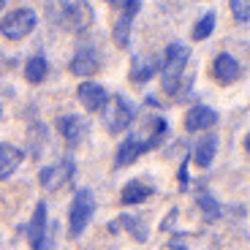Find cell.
<instances>
[{
	"label": "cell",
	"mask_w": 250,
	"mask_h": 250,
	"mask_svg": "<svg viewBox=\"0 0 250 250\" xmlns=\"http://www.w3.org/2000/svg\"><path fill=\"white\" fill-rule=\"evenodd\" d=\"M163 133H166V123H163V120L150 123V125H147V136H128L123 144H120L114 163H117V166H128V163H133L142 152L152 150V147L161 142Z\"/></svg>",
	"instance_id": "6da1fadb"
},
{
	"label": "cell",
	"mask_w": 250,
	"mask_h": 250,
	"mask_svg": "<svg viewBox=\"0 0 250 250\" xmlns=\"http://www.w3.org/2000/svg\"><path fill=\"white\" fill-rule=\"evenodd\" d=\"M190 60V49L185 44H169L166 49V60H163L161 71H163V90L169 95H177L180 87V76L185 71V62Z\"/></svg>",
	"instance_id": "7a4b0ae2"
},
{
	"label": "cell",
	"mask_w": 250,
	"mask_h": 250,
	"mask_svg": "<svg viewBox=\"0 0 250 250\" xmlns=\"http://www.w3.org/2000/svg\"><path fill=\"white\" fill-rule=\"evenodd\" d=\"M93 212H95L93 193H90V190H76L74 201H71V209H68V231H71V237H79V234L87 229Z\"/></svg>",
	"instance_id": "3957f363"
},
{
	"label": "cell",
	"mask_w": 250,
	"mask_h": 250,
	"mask_svg": "<svg viewBox=\"0 0 250 250\" xmlns=\"http://www.w3.org/2000/svg\"><path fill=\"white\" fill-rule=\"evenodd\" d=\"M36 11L27 6L22 8H14L11 14H8L6 19H3V25H0V33L8 38V41H19V38L30 36L33 30H36Z\"/></svg>",
	"instance_id": "277c9868"
},
{
	"label": "cell",
	"mask_w": 250,
	"mask_h": 250,
	"mask_svg": "<svg viewBox=\"0 0 250 250\" xmlns=\"http://www.w3.org/2000/svg\"><path fill=\"white\" fill-rule=\"evenodd\" d=\"M133 114L136 109L123 98V95H114V98L106 101V106H104V123H106V131L109 133H120L125 131L128 125H131Z\"/></svg>",
	"instance_id": "5b68a950"
},
{
	"label": "cell",
	"mask_w": 250,
	"mask_h": 250,
	"mask_svg": "<svg viewBox=\"0 0 250 250\" xmlns=\"http://www.w3.org/2000/svg\"><path fill=\"white\" fill-rule=\"evenodd\" d=\"M142 8V3H123V0H114L112 3V11H117V22H114V41H117V46H128V41H131V25H133V17H136V11Z\"/></svg>",
	"instance_id": "8992f818"
},
{
	"label": "cell",
	"mask_w": 250,
	"mask_h": 250,
	"mask_svg": "<svg viewBox=\"0 0 250 250\" xmlns=\"http://www.w3.org/2000/svg\"><path fill=\"white\" fill-rule=\"evenodd\" d=\"M62 11V25L68 27L71 33H82L84 27L93 25V8L87 6V3H62V6H57Z\"/></svg>",
	"instance_id": "52a82bcc"
},
{
	"label": "cell",
	"mask_w": 250,
	"mask_h": 250,
	"mask_svg": "<svg viewBox=\"0 0 250 250\" xmlns=\"http://www.w3.org/2000/svg\"><path fill=\"white\" fill-rule=\"evenodd\" d=\"M57 128H60L62 139L68 142V147H79L87 136V120L79 117V114H62L57 120Z\"/></svg>",
	"instance_id": "ba28073f"
},
{
	"label": "cell",
	"mask_w": 250,
	"mask_h": 250,
	"mask_svg": "<svg viewBox=\"0 0 250 250\" xmlns=\"http://www.w3.org/2000/svg\"><path fill=\"white\" fill-rule=\"evenodd\" d=\"M74 177V161H60L55 163V166H46V169H41V174H38V180H41V185L46 188V190H57V188H62L65 182Z\"/></svg>",
	"instance_id": "9c48e42d"
},
{
	"label": "cell",
	"mask_w": 250,
	"mask_h": 250,
	"mask_svg": "<svg viewBox=\"0 0 250 250\" xmlns=\"http://www.w3.org/2000/svg\"><path fill=\"white\" fill-rule=\"evenodd\" d=\"M25 234H27V242H30L33 250H44V237H46V204L44 201L36 204V215L25 226Z\"/></svg>",
	"instance_id": "30bf717a"
},
{
	"label": "cell",
	"mask_w": 250,
	"mask_h": 250,
	"mask_svg": "<svg viewBox=\"0 0 250 250\" xmlns=\"http://www.w3.org/2000/svg\"><path fill=\"white\" fill-rule=\"evenodd\" d=\"M218 125V112L209 106H204V104H199V106H193L190 112L185 114V128L190 133L196 131H204V128H215Z\"/></svg>",
	"instance_id": "8fae6325"
},
{
	"label": "cell",
	"mask_w": 250,
	"mask_h": 250,
	"mask_svg": "<svg viewBox=\"0 0 250 250\" xmlns=\"http://www.w3.org/2000/svg\"><path fill=\"white\" fill-rule=\"evenodd\" d=\"M155 71H161V57L158 55H139L133 57V65H131V79L136 84H144L155 76Z\"/></svg>",
	"instance_id": "7c38bea8"
},
{
	"label": "cell",
	"mask_w": 250,
	"mask_h": 250,
	"mask_svg": "<svg viewBox=\"0 0 250 250\" xmlns=\"http://www.w3.org/2000/svg\"><path fill=\"white\" fill-rule=\"evenodd\" d=\"M79 101L90 112H104V106H106V101H109V93L101 84H95V82H84V84H79Z\"/></svg>",
	"instance_id": "4fadbf2b"
},
{
	"label": "cell",
	"mask_w": 250,
	"mask_h": 250,
	"mask_svg": "<svg viewBox=\"0 0 250 250\" xmlns=\"http://www.w3.org/2000/svg\"><path fill=\"white\" fill-rule=\"evenodd\" d=\"M212 71H215V79L223 82V84H231V82H237L239 76H242V65H239L231 55H226V52L215 57Z\"/></svg>",
	"instance_id": "5bb4252c"
},
{
	"label": "cell",
	"mask_w": 250,
	"mask_h": 250,
	"mask_svg": "<svg viewBox=\"0 0 250 250\" xmlns=\"http://www.w3.org/2000/svg\"><path fill=\"white\" fill-rule=\"evenodd\" d=\"M98 71V55L90 46H82L71 60V74L74 76H93Z\"/></svg>",
	"instance_id": "9a60e30c"
},
{
	"label": "cell",
	"mask_w": 250,
	"mask_h": 250,
	"mask_svg": "<svg viewBox=\"0 0 250 250\" xmlns=\"http://www.w3.org/2000/svg\"><path fill=\"white\" fill-rule=\"evenodd\" d=\"M152 193H155V190H152L150 182L133 180V182H128V185L123 188V196H120V201H123L125 207H131V204H142V201H144V199H150Z\"/></svg>",
	"instance_id": "2e32d148"
},
{
	"label": "cell",
	"mask_w": 250,
	"mask_h": 250,
	"mask_svg": "<svg viewBox=\"0 0 250 250\" xmlns=\"http://www.w3.org/2000/svg\"><path fill=\"white\" fill-rule=\"evenodd\" d=\"M25 161V152L11 147V144H0V180H6L11 171H17V166Z\"/></svg>",
	"instance_id": "e0dca14e"
},
{
	"label": "cell",
	"mask_w": 250,
	"mask_h": 250,
	"mask_svg": "<svg viewBox=\"0 0 250 250\" xmlns=\"http://www.w3.org/2000/svg\"><path fill=\"white\" fill-rule=\"evenodd\" d=\"M215 150H218V139L215 136L201 139V142L193 147V163L201 166V169H207V166L212 163V158H215Z\"/></svg>",
	"instance_id": "ac0fdd59"
},
{
	"label": "cell",
	"mask_w": 250,
	"mask_h": 250,
	"mask_svg": "<svg viewBox=\"0 0 250 250\" xmlns=\"http://www.w3.org/2000/svg\"><path fill=\"white\" fill-rule=\"evenodd\" d=\"M25 79L30 82V84H38V82L46 79V60L44 57H30V60L25 62Z\"/></svg>",
	"instance_id": "d6986e66"
},
{
	"label": "cell",
	"mask_w": 250,
	"mask_h": 250,
	"mask_svg": "<svg viewBox=\"0 0 250 250\" xmlns=\"http://www.w3.org/2000/svg\"><path fill=\"white\" fill-rule=\"evenodd\" d=\"M196 201H199L201 212H204L209 220H218V218H220V204H218V201H215L209 193H207V190H199V193H196Z\"/></svg>",
	"instance_id": "ffe728a7"
},
{
	"label": "cell",
	"mask_w": 250,
	"mask_h": 250,
	"mask_svg": "<svg viewBox=\"0 0 250 250\" xmlns=\"http://www.w3.org/2000/svg\"><path fill=\"white\" fill-rule=\"evenodd\" d=\"M215 30V14L209 11V14H204V17L196 22V27H193V41H204L209 33Z\"/></svg>",
	"instance_id": "44dd1931"
},
{
	"label": "cell",
	"mask_w": 250,
	"mask_h": 250,
	"mask_svg": "<svg viewBox=\"0 0 250 250\" xmlns=\"http://www.w3.org/2000/svg\"><path fill=\"white\" fill-rule=\"evenodd\" d=\"M123 223L131 229V234L139 239V242H144V239H147V226L142 223V218H139V215H136V218H123Z\"/></svg>",
	"instance_id": "7402d4cb"
},
{
	"label": "cell",
	"mask_w": 250,
	"mask_h": 250,
	"mask_svg": "<svg viewBox=\"0 0 250 250\" xmlns=\"http://www.w3.org/2000/svg\"><path fill=\"white\" fill-rule=\"evenodd\" d=\"M231 14L237 17V22H248V19H250V3H245V0H242V3L234 0V3H231Z\"/></svg>",
	"instance_id": "603a6c76"
},
{
	"label": "cell",
	"mask_w": 250,
	"mask_h": 250,
	"mask_svg": "<svg viewBox=\"0 0 250 250\" xmlns=\"http://www.w3.org/2000/svg\"><path fill=\"white\" fill-rule=\"evenodd\" d=\"M0 11H3V3H0Z\"/></svg>",
	"instance_id": "cb8c5ba5"
}]
</instances>
